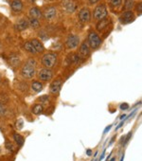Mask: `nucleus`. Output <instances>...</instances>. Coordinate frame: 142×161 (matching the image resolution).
<instances>
[{
    "instance_id": "1",
    "label": "nucleus",
    "mask_w": 142,
    "mask_h": 161,
    "mask_svg": "<svg viewBox=\"0 0 142 161\" xmlns=\"http://www.w3.org/2000/svg\"><path fill=\"white\" fill-rule=\"evenodd\" d=\"M56 63H57V55L55 53L52 52L46 53L42 58V64L46 68L49 69L52 68L56 64Z\"/></svg>"
},
{
    "instance_id": "2",
    "label": "nucleus",
    "mask_w": 142,
    "mask_h": 161,
    "mask_svg": "<svg viewBox=\"0 0 142 161\" xmlns=\"http://www.w3.org/2000/svg\"><path fill=\"white\" fill-rule=\"evenodd\" d=\"M36 70H35V67L31 64H25L21 68V75L26 79H32L35 76Z\"/></svg>"
},
{
    "instance_id": "3",
    "label": "nucleus",
    "mask_w": 142,
    "mask_h": 161,
    "mask_svg": "<svg viewBox=\"0 0 142 161\" xmlns=\"http://www.w3.org/2000/svg\"><path fill=\"white\" fill-rule=\"evenodd\" d=\"M106 16H107V10H106V7L104 5H99L96 9H95V10H94L95 19L99 21L102 19L106 18Z\"/></svg>"
},
{
    "instance_id": "4",
    "label": "nucleus",
    "mask_w": 142,
    "mask_h": 161,
    "mask_svg": "<svg viewBox=\"0 0 142 161\" xmlns=\"http://www.w3.org/2000/svg\"><path fill=\"white\" fill-rule=\"evenodd\" d=\"M88 43H89L92 49H97L102 44V40L96 32H90L88 35Z\"/></svg>"
},
{
    "instance_id": "5",
    "label": "nucleus",
    "mask_w": 142,
    "mask_h": 161,
    "mask_svg": "<svg viewBox=\"0 0 142 161\" xmlns=\"http://www.w3.org/2000/svg\"><path fill=\"white\" fill-rule=\"evenodd\" d=\"M79 42H80L79 36H77V35H75V34L69 35L67 39V41H66V47L67 49H75V47L79 45Z\"/></svg>"
},
{
    "instance_id": "6",
    "label": "nucleus",
    "mask_w": 142,
    "mask_h": 161,
    "mask_svg": "<svg viewBox=\"0 0 142 161\" xmlns=\"http://www.w3.org/2000/svg\"><path fill=\"white\" fill-rule=\"evenodd\" d=\"M38 77H39V79L41 81L47 82V81H50L52 79L53 73H52V71L50 69H49V68H43V69H41L39 71Z\"/></svg>"
},
{
    "instance_id": "7",
    "label": "nucleus",
    "mask_w": 142,
    "mask_h": 161,
    "mask_svg": "<svg viewBox=\"0 0 142 161\" xmlns=\"http://www.w3.org/2000/svg\"><path fill=\"white\" fill-rule=\"evenodd\" d=\"M91 18V13L90 10H88L87 8H84L80 10L79 13V19L81 20V22L82 23H87L90 21Z\"/></svg>"
},
{
    "instance_id": "8",
    "label": "nucleus",
    "mask_w": 142,
    "mask_h": 161,
    "mask_svg": "<svg viewBox=\"0 0 142 161\" xmlns=\"http://www.w3.org/2000/svg\"><path fill=\"white\" fill-rule=\"evenodd\" d=\"M62 85H63V82H62L61 79L55 80L50 85V93L53 94V95H58L59 92L61 91Z\"/></svg>"
},
{
    "instance_id": "9",
    "label": "nucleus",
    "mask_w": 142,
    "mask_h": 161,
    "mask_svg": "<svg viewBox=\"0 0 142 161\" xmlns=\"http://www.w3.org/2000/svg\"><path fill=\"white\" fill-rule=\"evenodd\" d=\"M120 22L122 24L131 23L132 21L135 20V15H134V13H132L131 10H127V11H125V13H122V15L120 16Z\"/></svg>"
},
{
    "instance_id": "10",
    "label": "nucleus",
    "mask_w": 142,
    "mask_h": 161,
    "mask_svg": "<svg viewBox=\"0 0 142 161\" xmlns=\"http://www.w3.org/2000/svg\"><path fill=\"white\" fill-rule=\"evenodd\" d=\"M56 15H57V10L54 7L47 8L44 13L45 18L47 19V20H53L56 17Z\"/></svg>"
},
{
    "instance_id": "11",
    "label": "nucleus",
    "mask_w": 142,
    "mask_h": 161,
    "mask_svg": "<svg viewBox=\"0 0 142 161\" xmlns=\"http://www.w3.org/2000/svg\"><path fill=\"white\" fill-rule=\"evenodd\" d=\"M28 14H29V16H31V18H32V19H37L38 20L42 17V13H41V10L36 7H33L29 10Z\"/></svg>"
},
{
    "instance_id": "12",
    "label": "nucleus",
    "mask_w": 142,
    "mask_h": 161,
    "mask_svg": "<svg viewBox=\"0 0 142 161\" xmlns=\"http://www.w3.org/2000/svg\"><path fill=\"white\" fill-rule=\"evenodd\" d=\"M14 27H15V28L17 29V31H25V29H27L28 27V21L26 20V19H20L18 22L15 24Z\"/></svg>"
},
{
    "instance_id": "13",
    "label": "nucleus",
    "mask_w": 142,
    "mask_h": 161,
    "mask_svg": "<svg viewBox=\"0 0 142 161\" xmlns=\"http://www.w3.org/2000/svg\"><path fill=\"white\" fill-rule=\"evenodd\" d=\"M10 8L13 10L14 11H21L22 9H23V2L21 0H13V1L10 2Z\"/></svg>"
},
{
    "instance_id": "14",
    "label": "nucleus",
    "mask_w": 142,
    "mask_h": 161,
    "mask_svg": "<svg viewBox=\"0 0 142 161\" xmlns=\"http://www.w3.org/2000/svg\"><path fill=\"white\" fill-rule=\"evenodd\" d=\"M31 45L33 46V47L35 49V50H36V52H43L44 49H45V47H44V45L41 43V42L38 40V39H32L31 41Z\"/></svg>"
},
{
    "instance_id": "15",
    "label": "nucleus",
    "mask_w": 142,
    "mask_h": 161,
    "mask_svg": "<svg viewBox=\"0 0 142 161\" xmlns=\"http://www.w3.org/2000/svg\"><path fill=\"white\" fill-rule=\"evenodd\" d=\"M64 9H66L68 13H72L76 9V5L72 0H64Z\"/></svg>"
},
{
    "instance_id": "16",
    "label": "nucleus",
    "mask_w": 142,
    "mask_h": 161,
    "mask_svg": "<svg viewBox=\"0 0 142 161\" xmlns=\"http://www.w3.org/2000/svg\"><path fill=\"white\" fill-rule=\"evenodd\" d=\"M109 23H110V20L107 19V18H104V19L99 20V22L97 24V29H98L99 31H103L105 28H107V26H108Z\"/></svg>"
},
{
    "instance_id": "17",
    "label": "nucleus",
    "mask_w": 142,
    "mask_h": 161,
    "mask_svg": "<svg viewBox=\"0 0 142 161\" xmlns=\"http://www.w3.org/2000/svg\"><path fill=\"white\" fill-rule=\"evenodd\" d=\"M89 46H88V43L87 42H84V43L81 44V47H80V53L82 55V56H87L89 54Z\"/></svg>"
},
{
    "instance_id": "18",
    "label": "nucleus",
    "mask_w": 142,
    "mask_h": 161,
    "mask_svg": "<svg viewBox=\"0 0 142 161\" xmlns=\"http://www.w3.org/2000/svg\"><path fill=\"white\" fill-rule=\"evenodd\" d=\"M31 88H32V90L34 92H40V91H42V89H43V85L40 82L38 81H34L32 82V85H31Z\"/></svg>"
},
{
    "instance_id": "19",
    "label": "nucleus",
    "mask_w": 142,
    "mask_h": 161,
    "mask_svg": "<svg viewBox=\"0 0 142 161\" xmlns=\"http://www.w3.org/2000/svg\"><path fill=\"white\" fill-rule=\"evenodd\" d=\"M13 138H14V140L16 141V143H17V145L18 146H23V144H24V141H25V139H24V138L22 136H20L19 134H17V133H15L14 135H13Z\"/></svg>"
},
{
    "instance_id": "20",
    "label": "nucleus",
    "mask_w": 142,
    "mask_h": 161,
    "mask_svg": "<svg viewBox=\"0 0 142 161\" xmlns=\"http://www.w3.org/2000/svg\"><path fill=\"white\" fill-rule=\"evenodd\" d=\"M44 111V108H43V106L41 105V104H35L33 106V108H32V113L35 115H40V114H42Z\"/></svg>"
},
{
    "instance_id": "21",
    "label": "nucleus",
    "mask_w": 142,
    "mask_h": 161,
    "mask_svg": "<svg viewBox=\"0 0 142 161\" xmlns=\"http://www.w3.org/2000/svg\"><path fill=\"white\" fill-rule=\"evenodd\" d=\"M24 47H25V49L27 51H28L29 53H32V54H35V53H37L36 50H35V49L33 47V46L31 45V42H27V43L25 44V46H24Z\"/></svg>"
},
{
    "instance_id": "22",
    "label": "nucleus",
    "mask_w": 142,
    "mask_h": 161,
    "mask_svg": "<svg viewBox=\"0 0 142 161\" xmlns=\"http://www.w3.org/2000/svg\"><path fill=\"white\" fill-rule=\"evenodd\" d=\"M28 26H31L32 28H38L40 27V22L37 19L31 18V20L28 22Z\"/></svg>"
},
{
    "instance_id": "23",
    "label": "nucleus",
    "mask_w": 142,
    "mask_h": 161,
    "mask_svg": "<svg viewBox=\"0 0 142 161\" xmlns=\"http://www.w3.org/2000/svg\"><path fill=\"white\" fill-rule=\"evenodd\" d=\"M10 62L11 63V64H13V67H15V65H17L20 63V59H19V57L14 56L13 58H10Z\"/></svg>"
},
{
    "instance_id": "24",
    "label": "nucleus",
    "mask_w": 142,
    "mask_h": 161,
    "mask_svg": "<svg viewBox=\"0 0 142 161\" xmlns=\"http://www.w3.org/2000/svg\"><path fill=\"white\" fill-rule=\"evenodd\" d=\"M133 5H134L133 0H125V6H124V9L131 10L133 8Z\"/></svg>"
},
{
    "instance_id": "25",
    "label": "nucleus",
    "mask_w": 142,
    "mask_h": 161,
    "mask_svg": "<svg viewBox=\"0 0 142 161\" xmlns=\"http://www.w3.org/2000/svg\"><path fill=\"white\" fill-rule=\"evenodd\" d=\"M7 108H6V106L2 103H0V116H5L6 114H7Z\"/></svg>"
},
{
    "instance_id": "26",
    "label": "nucleus",
    "mask_w": 142,
    "mask_h": 161,
    "mask_svg": "<svg viewBox=\"0 0 142 161\" xmlns=\"http://www.w3.org/2000/svg\"><path fill=\"white\" fill-rule=\"evenodd\" d=\"M110 1H111L112 6H114V7H118V6H120L122 3V0H110Z\"/></svg>"
},
{
    "instance_id": "27",
    "label": "nucleus",
    "mask_w": 142,
    "mask_h": 161,
    "mask_svg": "<svg viewBox=\"0 0 142 161\" xmlns=\"http://www.w3.org/2000/svg\"><path fill=\"white\" fill-rule=\"evenodd\" d=\"M6 147H7L10 151H14V147L13 146V144H11L10 141H6Z\"/></svg>"
},
{
    "instance_id": "28",
    "label": "nucleus",
    "mask_w": 142,
    "mask_h": 161,
    "mask_svg": "<svg viewBox=\"0 0 142 161\" xmlns=\"http://www.w3.org/2000/svg\"><path fill=\"white\" fill-rule=\"evenodd\" d=\"M17 126H18V129H22V126H23V121L22 120H19L16 122V127Z\"/></svg>"
},
{
    "instance_id": "29",
    "label": "nucleus",
    "mask_w": 142,
    "mask_h": 161,
    "mask_svg": "<svg viewBox=\"0 0 142 161\" xmlns=\"http://www.w3.org/2000/svg\"><path fill=\"white\" fill-rule=\"evenodd\" d=\"M129 108V105L127 104V103H122L121 105H120V109L121 110H126V109H128Z\"/></svg>"
},
{
    "instance_id": "30",
    "label": "nucleus",
    "mask_w": 142,
    "mask_h": 161,
    "mask_svg": "<svg viewBox=\"0 0 142 161\" xmlns=\"http://www.w3.org/2000/svg\"><path fill=\"white\" fill-rule=\"evenodd\" d=\"M138 11L139 13V14H141L142 13V6H141V3L138 4Z\"/></svg>"
},
{
    "instance_id": "31",
    "label": "nucleus",
    "mask_w": 142,
    "mask_h": 161,
    "mask_svg": "<svg viewBox=\"0 0 142 161\" xmlns=\"http://www.w3.org/2000/svg\"><path fill=\"white\" fill-rule=\"evenodd\" d=\"M110 129H111V125H109V126H108V127H106V129L104 130V134H105L106 132H108V131H109Z\"/></svg>"
},
{
    "instance_id": "32",
    "label": "nucleus",
    "mask_w": 142,
    "mask_h": 161,
    "mask_svg": "<svg viewBox=\"0 0 142 161\" xmlns=\"http://www.w3.org/2000/svg\"><path fill=\"white\" fill-rule=\"evenodd\" d=\"M98 1H99V0H89V2L91 4H95V3H97Z\"/></svg>"
},
{
    "instance_id": "33",
    "label": "nucleus",
    "mask_w": 142,
    "mask_h": 161,
    "mask_svg": "<svg viewBox=\"0 0 142 161\" xmlns=\"http://www.w3.org/2000/svg\"><path fill=\"white\" fill-rule=\"evenodd\" d=\"M86 154H87V156H90V154H92V151H91V150H88V151L86 152Z\"/></svg>"
},
{
    "instance_id": "34",
    "label": "nucleus",
    "mask_w": 142,
    "mask_h": 161,
    "mask_svg": "<svg viewBox=\"0 0 142 161\" xmlns=\"http://www.w3.org/2000/svg\"><path fill=\"white\" fill-rule=\"evenodd\" d=\"M125 118V115H123V116H121V117H120V120H122V118Z\"/></svg>"
},
{
    "instance_id": "35",
    "label": "nucleus",
    "mask_w": 142,
    "mask_h": 161,
    "mask_svg": "<svg viewBox=\"0 0 142 161\" xmlns=\"http://www.w3.org/2000/svg\"><path fill=\"white\" fill-rule=\"evenodd\" d=\"M115 160H116V158H115V157H114V158H112V159H111V160H110V161H115Z\"/></svg>"
},
{
    "instance_id": "36",
    "label": "nucleus",
    "mask_w": 142,
    "mask_h": 161,
    "mask_svg": "<svg viewBox=\"0 0 142 161\" xmlns=\"http://www.w3.org/2000/svg\"><path fill=\"white\" fill-rule=\"evenodd\" d=\"M123 159H124V157H121V160H120V161H123Z\"/></svg>"
},
{
    "instance_id": "37",
    "label": "nucleus",
    "mask_w": 142,
    "mask_h": 161,
    "mask_svg": "<svg viewBox=\"0 0 142 161\" xmlns=\"http://www.w3.org/2000/svg\"><path fill=\"white\" fill-rule=\"evenodd\" d=\"M1 81H2V78H1V76H0V82H1Z\"/></svg>"
},
{
    "instance_id": "38",
    "label": "nucleus",
    "mask_w": 142,
    "mask_h": 161,
    "mask_svg": "<svg viewBox=\"0 0 142 161\" xmlns=\"http://www.w3.org/2000/svg\"><path fill=\"white\" fill-rule=\"evenodd\" d=\"M29 1H31V2H34V1H35V0H29Z\"/></svg>"
},
{
    "instance_id": "39",
    "label": "nucleus",
    "mask_w": 142,
    "mask_h": 161,
    "mask_svg": "<svg viewBox=\"0 0 142 161\" xmlns=\"http://www.w3.org/2000/svg\"><path fill=\"white\" fill-rule=\"evenodd\" d=\"M106 161H108V159H107V160H106Z\"/></svg>"
}]
</instances>
